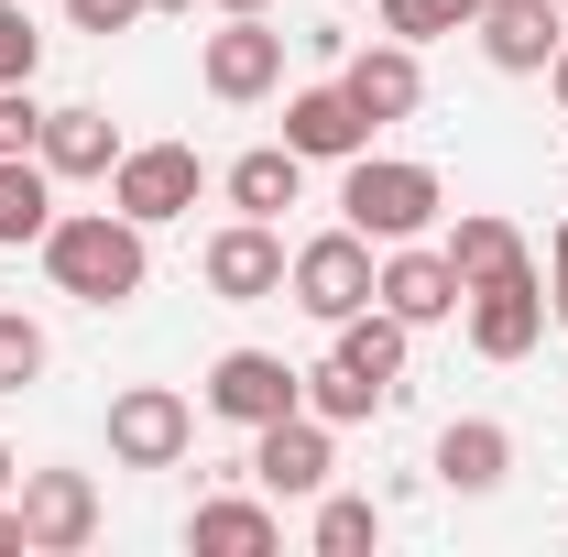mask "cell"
I'll use <instances>...</instances> for the list:
<instances>
[{
	"mask_svg": "<svg viewBox=\"0 0 568 557\" xmlns=\"http://www.w3.org/2000/svg\"><path fill=\"white\" fill-rule=\"evenodd\" d=\"M339 88H351V110L372 121V132H394V121H416L426 110V67H416V44H361L351 67H339Z\"/></svg>",
	"mask_w": 568,
	"mask_h": 557,
	"instance_id": "obj_13",
	"label": "cell"
},
{
	"mask_svg": "<svg viewBox=\"0 0 568 557\" xmlns=\"http://www.w3.org/2000/svg\"><path fill=\"white\" fill-rule=\"evenodd\" d=\"M33 67H44V33H33V11H22V0H0V88H22Z\"/></svg>",
	"mask_w": 568,
	"mask_h": 557,
	"instance_id": "obj_27",
	"label": "cell"
},
{
	"mask_svg": "<svg viewBox=\"0 0 568 557\" xmlns=\"http://www.w3.org/2000/svg\"><path fill=\"white\" fill-rule=\"evenodd\" d=\"M219 186H230V209H241V219H284V209H295V186H306V153H295V142H252Z\"/></svg>",
	"mask_w": 568,
	"mask_h": 557,
	"instance_id": "obj_19",
	"label": "cell"
},
{
	"mask_svg": "<svg viewBox=\"0 0 568 557\" xmlns=\"http://www.w3.org/2000/svg\"><path fill=\"white\" fill-rule=\"evenodd\" d=\"M536 340H547V274L470 284V350H481V361H525Z\"/></svg>",
	"mask_w": 568,
	"mask_h": 557,
	"instance_id": "obj_14",
	"label": "cell"
},
{
	"mask_svg": "<svg viewBox=\"0 0 568 557\" xmlns=\"http://www.w3.org/2000/svg\"><path fill=\"white\" fill-rule=\"evenodd\" d=\"M372 274H383V263H372V241L339 219V230L295 241V263H284V295H295L317 328H339V317H361V306H372Z\"/></svg>",
	"mask_w": 568,
	"mask_h": 557,
	"instance_id": "obj_3",
	"label": "cell"
},
{
	"mask_svg": "<svg viewBox=\"0 0 568 557\" xmlns=\"http://www.w3.org/2000/svg\"><path fill=\"white\" fill-rule=\"evenodd\" d=\"M241 470L274 492V503H317V492H328V470H339V426L295 405V416L252 426V459H241Z\"/></svg>",
	"mask_w": 568,
	"mask_h": 557,
	"instance_id": "obj_6",
	"label": "cell"
},
{
	"mask_svg": "<svg viewBox=\"0 0 568 557\" xmlns=\"http://www.w3.org/2000/svg\"><path fill=\"white\" fill-rule=\"evenodd\" d=\"M448 11H459V22H481V0H448Z\"/></svg>",
	"mask_w": 568,
	"mask_h": 557,
	"instance_id": "obj_35",
	"label": "cell"
},
{
	"mask_svg": "<svg viewBox=\"0 0 568 557\" xmlns=\"http://www.w3.org/2000/svg\"><path fill=\"white\" fill-rule=\"evenodd\" d=\"M33 142H44V99L22 77V88H0V153H33Z\"/></svg>",
	"mask_w": 568,
	"mask_h": 557,
	"instance_id": "obj_28",
	"label": "cell"
},
{
	"mask_svg": "<svg viewBox=\"0 0 568 557\" xmlns=\"http://www.w3.org/2000/svg\"><path fill=\"white\" fill-rule=\"evenodd\" d=\"M547 88H558V110H568V44H558V67H547Z\"/></svg>",
	"mask_w": 568,
	"mask_h": 557,
	"instance_id": "obj_32",
	"label": "cell"
},
{
	"mask_svg": "<svg viewBox=\"0 0 568 557\" xmlns=\"http://www.w3.org/2000/svg\"><path fill=\"white\" fill-rule=\"evenodd\" d=\"M372 306H394L405 328H437V317H459V306H470V284L448 274V252H437V241H394V252H383V274H372Z\"/></svg>",
	"mask_w": 568,
	"mask_h": 557,
	"instance_id": "obj_11",
	"label": "cell"
},
{
	"mask_svg": "<svg viewBox=\"0 0 568 557\" xmlns=\"http://www.w3.org/2000/svg\"><path fill=\"white\" fill-rule=\"evenodd\" d=\"M547 284L568 295V219H558V241H547Z\"/></svg>",
	"mask_w": 568,
	"mask_h": 557,
	"instance_id": "obj_30",
	"label": "cell"
},
{
	"mask_svg": "<svg viewBox=\"0 0 568 557\" xmlns=\"http://www.w3.org/2000/svg\"><path fill=\"white\" fill-rule=\"evenodd\" d=\"M0 557H22V514L11 503H0Z\"/></svg>",
	"mask_w": 568,
	"mask_h": 557,
	"instance_id": "obj_31",
	"label": "cell"
},
{
	"mask_svg": "<svg viewBox=\"0 0 568 557\" xmlns=\"http://www.w3.org/2000/svg\"><path fill=\"white\" fill-rule=\"evenodd\" d=\"M284 263H295V252H284L274 219H230L209 252H197V274H209L219 306H274V295H284Z\"/></svg>",
	"mask_w": 568,
	"mask_h": 557,
	"instance_id": "obj_10",
	"label": "cell"
},
{
	"mask_svg": "<svg viewBox=\"0 0 568 557\" xmlns=\"http://www.w3.org/2000/svg\"><path fill=\"white\" fill-rule=\"evenodd\" d=\"M209 11H263V0H209Z\"/></svg>",
	"mask_w": 568,
	"mask_h": 557,
	"instance_id": "obj_36",
	"label": "cell"
},
{
	"mask_svg": "<svg viewBox=\"0 0 568 557\" xmlns=\"http://www.w3.org/2000/svg\"><path fill=\"white\" fill-rule=\"evenodd\" d=\"M558 11H568V0H558Z\"/></svg>",
	"mask_w": 568,
	"mask_h": 557,
	"instance_id": "obj_38",
	"label": "cell"
},
{
	"mask_svg": "<svg viewBox=\"0 0 568 557\" xmlns=\"http://www.w3.org/2000/svg\"><path fill=\"white\" fill-rule=\"evenodd\" d=\"M558 317H568V295H558Z\"/></svg>",
	"mask_w": 568,
	"mask_h": 557,
	"instance_id": "obj_37",
	"label": "cell"
},
{
	"mask_svg": "<svg viewBox=\"0 0 568 557\" xmlns=\"http://www.w3.org/2000/svg\"><path fill=\"white\" fill-rule=\"evenodd\" d=\"M197 448V405L175 383H132L110 394V470H175Z\"/></svg>",
	"mask_w": 568,
	"mask_h": 557,
	"instance_id": "obj_5",
	"label": "cell"
},
{
	"mask_svg": "<svg viewBox=\"0 0 568 557\" xmlns=\"http://www.w3.org/2000/svg\"><path fill=\"white\" fill-rule=\"evenodd\" d=\"M67 22H77V33H132L142 0H67Z\"/></svg>",
	"mask_w": 568,
	"mask_h": 557,
	"instance_id": "obj_29",
	"label": "cell"
},
{
	"mask_svg": "<svg viewBox=\"0 0 568 557\" xmlns=\"http://www.w3.org/2000/svg\"><path fill=\"white\" fill-rule=\"evenodd\" d=\"M503 470H514V426L459 416L448 437H437V482H448V492H503Z\"/></svg>",
	"mask_w": 568,
	"mask_h": 557,
	"instance_id": "obj_20",
	"label": "cell"
},
{
	"mask_svg": "<svg viewBox=\"0 0 568 557\" xmlns=\"http://www.w3.org/2000/svg\"><path fill=\"white\" fill-rule=\"evenodd\" d=\"M383 405H394V394H383L372 372H351L339 350H328V361L306 372V416H328V426H361V416H383Z\"/></svg>",
	"mask_w": 568,
	"mask_h": 557,
	"instance_id": "obj_23",
	"label": "cell"
},
{
	"mask_svg": "<svg viewBox=\"0 0 568 557\" xmlns=\"http://www.w3.org/2000/svg\"><path fill=\"white\" fill-rule=\"evenodd\" d=\"M22 383H44V328L22 306H0V394H22Z\"/></svg>",
	"mask_w": 568,
	"mask_h": 557,
	"instance_id": "obj_25",
	"label": "cell"
},
{
	"mask_svg": "<svg viewBox=\"0 0 568 557\" xmlns=\"http://www.w3.org/2000/svg\"><path fill=\"white\" fill-rule=\"evenodd\" d=\"M33 153H44L55 186H67V175H110V164H121V132H110L99 99H67V110H44V142H33Z\"/></svg>",
	"mask_w": 568,
	"mask_h": 557,
	"instance_id": "obj_16",
	"label": "cell"
},
{
	"mask_svg": "<svg viewBox=\"0 0 568 557\" xmlns=\"http://www.w3.org/2000/svg\"><path fill=\"white\" fill-rule=\"evenodd\" d=\"M372 547H383V503L317 492V557H372Z\"/></svg>",
	"mask_w": 568,
	"mask_h": 557,
	"instance_id": "obj_24",
	"label": "cell"
},
{
	"mask_svg": "<svg viewBox=\"0 0 568 557\" xmlns=\"http://www.w3.org/2000/svg\"><path fill=\"white\" fill-rule=\"evenodd\" d=\"M11 514H22V557H77L99 536V482L88 470H22Z\"/></svg>",
	"mask_w": 568,
	"mask_h": 557,
	"instance_id": "obj_8",
	"label": "cell"
},
{
	"mask_svg": "<svg viewBox=\"0 0 568 557\" xmlns=\"http://www.w3.org/2000/svg\"><path fill=\"white\" fill-rule=\"evenodd\" d=\"M295 405H306V372H295L284 350H219L209 361V416L274 426V416H295Z\"/></svg>",
	"mask_w": 568,
	"mask_h": 557,
	"instance_id": "obj_9",
	"label": "cell"
},
{
	"mask_svg": "<svg viewBox=\"0 0 568 557\" xmlns=\"http://www.w3.org/2000/svg\"><path fill=\"white\" fill-rule=\"evenodd\" d=\"M142 11H197V0H142Z\"/></svg>",
	"mask_w": 568,
	"mask_h": 557,
	"instance_id": "obj_34",
	"label": "cell"
},
{
	"mask_svg": "<svg viewBox=\"0 0 568 557\" xmlns=\"http://www.w3.org/2000/svg\"><path fill=\"white\" fill-rule=\"evenodd\" d=\"M372 11H383V33H394V44H437V33H470V22H459L448 0H372Z\"/></svg>",
	"mask_w": 568,
	"mask_h": 557,
	"instance_id": "obj_26",
	"label": "cell"
},
{
	"mask_svg": "<svg viewBox=\"0 0 568 557\" xmlns=\"http://www.w3.org/2000/svg\"><path fill=\"white\" fill-rule=\"evenodd\" d=\"M197 198H209V164L186 142H121V164H110V209L121 219L164 230V219H186Z\"/></svg>",
	"mask_w": 568,
	"mask_h": 557,
	"instance_id": "obj_4",
	"label": "cell"
},
{
	"mask_svg": "<svg viewBox=\"0 0 568 557\" xmlns=\"http://www.w3.org/2000/svg\"><path fill=\"white\" fill-rule=\"evenodd\" d=\"M481 55H493L503 77H547L558 67V44H568V11L558 0H481Z\"/></svg>",
	"mask_w": 568,
	"mask_h": 557,
	"instance_id": "obj_12",
	"label": "cell"
},
{
	"mask_svg": "<svg viewBox=\"0 0 568 557\" xmlns=\"http://www.w3.org/2000/svg\"><path fill=\"white\" fill-rule=\"evenodd\" d=\"M437 252H448V274H459V284H503V274H536L525 230H514V219H493V209H470L459 230H448V241H437Z\"/></svg>",
	"mask_w": 568,
	"mask_h": 557,
	"instance_id": "obj_18",
	"label": "cell"
},
{
	"mask_svg": "<svg viewBox=\"0 0 568 557\" xmlns=\"http://www.w3.org/2000/svg\"><path fill=\"white\" fill-rule=\"evenodd\" d=\"M405 340H416V328H405L394 306H361V317H339V361H351V372H372L383 394H405Z\"/></svg>",
	"mask_w": 568,
	"mask_h": 557,
	"instance_id": "obj_22",
	"label": "cell"
},
{
	"mask_svg": "<svg viewBox=\"0 0 568 557\" xmlns=\"http://www.w3.org/2000/svg\"><path fill=\"white\" fill-rule=\"evenodd\" d=\"M11 482H22V459H11V448H0V503H11Z\"/></svg>",
	"mask_w": 568,
	"mask_h": 557,
	"instance_id": "obj_33",
	"label": "cell"
},
{
	"mask_svg": "<svg viewBox=\"0 0 568 557\" xmlns=\"http://www.w3.org/2000/svg\"><path fill=\"white\" fill-rule=\"evenodd\" d=\"M33 252H44L55 295H77V306H132L142 274H153L142 219H121V209H55V230H44Z\"/></svg>",
	"mask_w": 568,
	"mask_h": 557,
	"instance_id": "obj_1",
	"label": "cell"
},
{
	"mask_svg": "<svg viewBox=\"0 0 568 557\" xmlns=\"http://www.w3.org/2000/svg\"><path fill=\"white\" fill-rule=\"evenodd\" d=\"M437 209H448V186H437V164H416V153H372V142H361L351 175H339V219H351L372 252L426 241V230H437Z\"/></svg>",
	"mask_w": 568,
	"mask_h": 557,
	"instance_id": "obj_2",
	"label": "cell"
},
{
	"mask_svg": "<svg viewBox=\"0 0 568 557\" xmlns=\"http://www.w3.org/2000/svg\"><path fill=\"white\" fill-rule=\"evenodd\" d=\"M197 77H209V99L252 110V99L284 88V33L263 22V11H219V33L197 44Z\"/></svg>",
	"mask_w": 568,
	"mask_h": 557,
	"instance_id": "obj_7",
	"label": "cell"
},
{
	"mask_svg": "<svg viewBox=\"0 0 568 557\" xmlns=\"http://www.w3.org/2000/svg\"><path fill=\"white\" fill-rule=\"evenodd\" d=\"M186 547H197V557H274V547H284V514H274V503L219 492V503L186 514Z\"/></svg>",
	"mask_w": 568,
	"mask_h": 557,
	"instance_id": "obj_17",
	"label": "cell"
},
{
	"mask_svg": "<svg viewBox=\"0 0 568 557\" xmlns=\"http://www.w3.org/2000/svg\"><path fill=\"white\" fill-rule=\"evenodd\" d=\"M55 230V164L44 153H0V252Z\"/></svg>",
	"mask_w": 568,
	"mask_h": 557,
	"instance_id": "obj_21",
	"label": "cell"
},
{
	"mask_svg": "<svg viewBox=\"0 0 568 557\" xmlns=\"http://www.w3.org/2000/svg\"><path fill=\"white\" fill-rule=\"evenodd\" d=\"M284 142H295L306 164H351L361 142H372V121L351 110V88L328 77V88H295V99H284Z\"/></svg>",
	"mask_w": 568,
	"mask_h": 557,
	"instance_id": "obj_15",
	"label": "cell"
}]
</instances>
